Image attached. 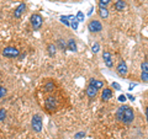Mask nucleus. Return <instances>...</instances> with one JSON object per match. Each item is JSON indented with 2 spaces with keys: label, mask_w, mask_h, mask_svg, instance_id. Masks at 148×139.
Masks as SVG:
<instances>
[{
  "label": "nucleus",
  "mask_w": 148,
  "mask_h": 139,
  "mask_svg": "<svg viewBox=\"0 0 148 139\" xmlns=\"http://www.w3.org/2000/svg\"><path fill=\"white\" fill-rule=\"evenodd\" d=\"M116 118L123 124H130L135 119V112L130 106H121L116 111Z\"/></svg>",
  "instance_id": "1"
},
{
  "label": "nucleus",
  "mask_w": 148,
  "mask_h": 139,
  "mask_svg": "<svg viewBox=\"0 0 148 139\" xmlns=\"http://www.w3.org/2000/svg\"><path fill=\"white\" fill-rule=\"evenodd\" d=\"M30 21H31V25H32V29L35 31L36 30H40L41 26H42V22H43V18L40 14H32L31 17H30Z\"/></svg>",
  "instance_id": "2"
},
{
  "label": "nucleus",
  "mask_w": 148,
  "mask_h": 139,
  "mask_svg": "<svg viewBox=\"0 0 148 139\" xmlns=\"http://www.w3.org/2000/svg\"><path fill=\"white\" fill-rule=\"evenodd\" d=\"M31 127L35 132H41V129H42V117L40 114H34V117L31 119Z\"/></svg>",
  "instance_id": "3"
},
{
  "label": "nucleus",
  "mask_w": 148,
  "mask_h": 139,
  "mask_svg": "<svg viewBox=\"0 0 148 139\" xmlns=\"http://www.w3.org/2000/svg\"><path fill=\"white\" fill-rule=\"evenodd\" d=\"M3 55L6 58H17L20 57V50L15 47H5L3 49Z\"/></svg>",
  "instance_id": "4"
},
{
  "label": "nucleus",
  "mask_w": 148,
  "mask_h": 139,
  "mask_svg": "<svg viewBox=\"0 0 148 139\" xmlns=\"http://www.w3.org/2000/svg\"><path fill=\"white\" fill-rule=\"evenodd\" d=\"M88 30L92 33H98L103 30V25H101V22L98 21V20H91L89 24H88Z\"/></svg>",
  "instance_id": "5"
},
{
  "label": "nucleus",
  "mask_w": 148,
  "mask_h": 139,
  "mask_svg": "<svg viewBox=\"0 0 148 139\" xmlns=\"http://www.w3.org/2000/svg\"><path fill=\"white\" fill-rule=\"evenodd\" d=\"M116 72L120 76H126L127 75V73H128V68H127V64L125 61H121L119 64H117V67H116Z\"/></svg>",
  "instance_id": "6"
},
{
  "label": "nucleus",
  "mask_w": 148,
  "mask_h": 139,
  "mask_svg": "<svg viewBox=\"0 0 148 139\" xmlns=\"http://www.w3.org/2000/svg\"><path fill=\"white\" fill-rule=\"evenodd\" d=\"M45 107L49 111L56 110L57 108V100H56L54 97H47V99L45 100Z\"/></svg>",
  "instance_id": "7"
},
{
  "label": "nucleus",
  "mask_w": 148,
  "mask_h": 139,
  "mask_svg": "<svg viewBox=\"0 0 148 139\" xmlns=\"http://www.w3.org/2000/svg\"><path fill=\"white\" fill-rule=\"evenodd\" d=\"M103 59H104V63H105L106 67H108V68H112L114 61H112V55H111V53L104 52L103 53Z\"/></svg>",
  "instance_id": "8"
},
{
  "label": "nucleus",
  "mask_w": 148,
  "mask_h": 139,
  "mask_svg": "<svg viewBox=\"0 0 148 139\" xmlns=\"http://www.w3.org/2000/svg\"><path fill=\"white\" fill-rule=\"evenodd\" d=\"M89 86L95 87L96 90H100V89H103V87H104V82L101 80H98V79H90Z\"/></svg>",
  "instance_id": "9"
},
{
  "label": "nucleus",
  "mask_w": 148,
  "mask_h": 139,
  "mask_svg": "<svg viewBox=\"0 0 148 139\" xmlns=\"http://www.w3.org/2000/svg\"><path fill=\"white\" fill-rule=\"evenodd\" d=\"M25 10H26V4H25V3H21L20 5H18V6L15 9V11H14V16H15L16 18L21 17L22 12H24Z\"/></svg>",
  "instance_id": "10"
},
{
  "label": "nucleus",
  "mask_w": 148,
  "mask_h": 139,
  "mask_svg": "<svg viewBox=\"0 0 148 139\" xmlns=\"http://www.w3.org/2000/svg\"><path fill=\"white\" fill-rule=\"evenodd\" d=\"M111 97H112V90L109 89V87H105V89L103 90V92H101V100L108 101V100L111 99Z\"/></svg>",
  "instance_id": "11"
},
{
  "label": "nucleus",
  "mask_w": 148,
  "mask_h": 139,
  "mask_svg": "<svg viewBox=\"0 0 148 139\" xmlns=\"http://www.w3.org/2000/svg\"><path fill=\"white\" fill-rule=\"evenodd\" d=\"M98 91H99V90H96L95 87H91V86H89V85H88L86 90H85L86 96L89 97V99H94V97H95L96 95H98Z\"/></svg>",
  "instance_id": "12"
},
{
  "label": "nucleus",
  "mask_w": 148,
  "mask_h": 139,
  "mask_svg": "<svg viewBox=\"0 0 148 139\" xmlns=\"http://www.w3.org/2000/svg\"><path fill=\"white\" fill-rule=\"evenodd\" d=\"M114 7L116 11H123V9L126 7V1H125V0H117V1L115 3Z\"/></svg>",
  "instance_id": "13"
},
{
  "label": "nucleus",
  "mask_w": 148,
  "mask_h": 139,
  "mask_svg": "<svg viewBox=\"0 0 148 139\" xmlns=\"http://www.w3.org/2000/svg\"><path fill=\"white\" fill-rule=\"evenodd\" d=\"M67 44H68V49L71 50V52H77V42H75V40L71 38L67 42Z\"/></svg>",
  "instance_id": "14"
},
{
  "label": "nucleus",
  "mask_w": 148,
  "mask_h": 139,
  "mask_svg": "<svg viewBox=\"0 0 148 139\" xmlns=\"http://www.w3.org/2000/svg\"><path fill=\"white\" fill-rule=\"evenodd\" d=\"M99 16L101 17V18H108V16H109V11H108V9L106 7H99Z\"/></svg>",
  "instance_id": "15"
},
{
  "label": "nucleus",
  "mask_w": 148,
  "mask_h": 139,
  "mask_svg": "<svg viewBox=\"0 0 148 139\" xmlns=\"http://www.w3.org/2000/svg\"><path fill=\"white\" fill-rule=\"evenodd\" d=\"M78 22L79 21L77 20V16H72V18H71V27L74 31L78 30Z\"/></svg>",
  "instance_id": "16"
},
{
  "label": "nucleus",
  "mask_w": 148,
  "mask_h": 139,
  "mask_svg": "<svg viewBox=\"0 0 148 139\" xmlns=\"http://www.w3.org/2000/svg\"><path fill=\"white\" fill-rule=\"evenodd\" d=\"M47 50H48V54H49V57H54L56 55V46L54 44H48L47 46Z\"/></svg>",
  "instance_id": "17"
},
{
  "label": "nucleus",
  "mask_w": 148,
  "mask_h": 139,
  "mask_svg": "<svg viewBox=\"0 0 148 139\" xmlns=\"http://www.w3.org/2000/svg\"><path fill=\"white\" fill-rule=\"evenodd\" d=\"M54 90V84L52 81H48V82H46L45 84V91L46 92H51V91H53Z\"/></svg>",
  "instance_id": "18"
},
{
  "label": "nucleus",
  "mask_w": 148,
  "mask_h": 139,
  "mask_svg": "<svg viewBox=\"0 0 148 139\" xmlns=\"http://www.w3.org/2000/svg\"><path fill=\"white\" fill-rule=\"evenodd\" d=\"M57 44H58V47L61 48L62 50H64V49H67V48H68V44L64 42V40H62V38H59V40L57 41Z\"/></svg>",
  "instance_id": "19"
},
{
  "label": "nucleus",
  "mask_w": 148,
  "mask_h": 139,
  "mask_svg": "<svg viewBox=\"0 0 148 139\" xmlns=\"http://www.w3.org/2000/svg\"><path fill=\"white\" fill-rule=\"evenodd\" d=\"M69 20V16H61V22L64 25H67V26H71V21H68Z\"/></svg>",
  "instance_id": "20"
},
{
  "label": "nucleus",
  "mask_w": 148,
  "mask_h": 139,
  "mask_svg": "<svg viewBox=\"0 0 148 139\" xmlns=\"http://www.w3.org/2000/svg\"><path fill=\"white\" fill-rule=\"evenodd\" d=\"M99 50H100V44L99 43H94L91 46V52L92 53H98Z\"/></svg>",
  "instance_id": "21"
},
{
  "label": "nucleus",
  "mask_w": 148,
  "mask_h": 139,
  "mask_svg": "<svg viewBox=\"0 0 148 139\" xmlns=\"http://www.w3.org/2000/svg\"><path fill=\"white\" fill-rule=\"evenodd\" d=\"M141 69H142V73L148 74V62H143L141 64Z\"/></svg>",
  "instance_id": "22"
},
{
  "label": "nucleus",
  "mask_w": 148,
  "mask_h": 139,
  "mask_svg": "<svg viewBox=\"0 0 148 139\" xmlns=\"http://www.w3.org/2000/svg\"><path fill=\"white\" fill-rule=\"evenodd\" d=\"M6 117V110L5 108H0V122L4 121Z\"/></svg>",
  "instance_id": "23"
},
{
  "label": "nucleus",
  "mask_w": 148,
  "mask_h": 139,
  "mask_svg": "<svg viewBox=\"0 0 148 139\" xmlns=\"http://www.w3.org/2000/svg\"><path fill=\"white\" fill-rule=\"evenodd\" d=\"M111 0H99V7H106L108 4H110Z\"/></svg>",
  "instance_id": "24"
},
{
  "label": "nucleus",
  "mask_w": 148,
  "mask_h": 139,
  "mask_svg": "<svg viewBox=\"0 0 148 139\" xmlns=\"http://www.w3.org/2000/svg\"><path fill=\"white\" fill-rule=\"evenodd\" d=\"M77 20L79 21V22L84 21V14H83L82 11H78V14H77Z\"/></svg>",
  "instance_id": "25"
},
{
  "label": "nucleus",
  "mask_w": 148,
  "mask_h": 139,
  "mask_svg": "<svg viewBox=\"0 0 148 139\" xmlns=\"http://www.w3.org/2000/svg\"><path fill=\"white\" fill-rule=\"evenodd\" d=\"M84 137H85V132H79V133H77L75 136H74L75 139H80V138H84Z\"/></svg>",
  "instance_id": "26"
},
{
  "label": "nucleus",
  "mask_w": 148,
  "mask_h": 139,
  "mask_svg": "<svg viewBox=\"0 0 148 139\" xmlns=\"http://www.w3.org/2000/svg\"><path fill=\"white\" fill-rule=\"evenodd\" d=\"M111 86H112V89H115V90H121V85H120L119 82H112Z\"/></svg>",
  "instance_id": "27"
},
{
  "label": "nucleus",
  "mask_w": 148,
  "mask_h": 139,
  "mask_svg": "<svg viewBox=\"0 0 148 139\" xmlns=\"http://www.w3.org/2000/svg\"><path fill=\"white\" fill-rule=\"evenodd\" d=\"M141 79L145 82H148V74H146V73H142L141 74Z\"/></svg>",
  "instance_id": "28"
},
{
  "label": "nucleus",
  "mask_w": 148,
  "mask_h": 139,
  "mask_svg": "<svg viewBox=\"0 0 148 139\" xmlns=\"http://www.w3.org/2000/svg\"><path fill=\"white\" fill-rule=\"evenodd\" d=\"M5 95H6V89H5V87H1V89H0V99L4 97Z\"/></svg>",
  "instance_id": "29"
},
{
  "label": "nucleus",
  "mask_w": 148,
  "mask_h": 139,
  "mask_svg": "<svg viewBox=\"0 0 148 139\" xmlns=\"http://www.w3.org/2000/svg\"><path fill=\"white\" fill-rule=\"evenodd\" d=\"M126 100H127V96L126 95H120L119 96V101H120V102H125Z\"/></svg>",
  "instance_id": "30"
},
{
  "label": "nucleus",
  "mask_w": 148,
  "mask_h": 139,
  "mask_svg": "<svg viewBox=\"0 0 148 139\" xmlns=\"http://www.w3.org/2000/svg\"><path fill=\"white\" fill-rule=\"evenodd\" d=\"M137 86V84H135V82H131V84H130V87H128V90H133V87H136Z\"/></svg>",
  "instance_id": "31"
},
{
  "label": "nucleus",
  "mask_w": 148,
  "mask_h": 139,
  "mask_svg": "<svg viewBox=\"0 0 148 139\" xmlns=\"http://www.w3.org/2000/svg\"><path fill=\"white\" fill-rule=\"evenodd\" d=\"M92 10H94V7H90L89 9V11H88V16H90L91 14H92Z\"/></svg>",
  "instance_id": "32"
},
{
  "label": "nucleus",
  "mask_w": 148,
  "mask_h": 139,
  "mask_svg": "<svg viewBox=\"0 0 148 139\" xmlns=\"http://www.w3.org/2000/svg\"><path fill=\"white\" fill-rule=\"evenodd\" d=\"M127 99H130L131 101H133V100H135V96H132V95H127Z\"/></svg>",
  "instance_id": "33"
},
{
  "label": "nucleus",
  "mask_w": 148,
  "mask_h": 139,
  "mask_svg": "<svg viewBox=\"0 0 148 139\" xmlns=\"http://www.w3.org/2000/svg\"><path fill=\"white\" fill-rule=\"evenodd\" d=\"M146 118H147V122H148V113H146Z\"/></svg>",
  "instance_id": "34"
},
{
  "label": "nucleus",
  "mask_w": 148,
  "mask_h": 139,
  "mask_svg": "<svg viewBox=\"0 0 148 139\" xmlns=\"http://www.w3.org/2000/svg\"><path fill=\"white\" fill-rule=\"evenodd\" d=\"M146 113H148V106H147V108H146Z\"/></svg>",
  "instance_id": "35"
},
{
  "label": "nucleus",
  "mask_w": 148,
  "mask_h": 139,
  "mask_svg": "<svg viewBox=\"0 0 148 139\" xmlns=\"http://www.w3.org/2000/svg\"><path fill=\"white\" fill-rule=\"evenodd\" d=\"M0 89H1V86H0Z\"/></svg>",
  "instance_id": "36"
}]
</instances>
